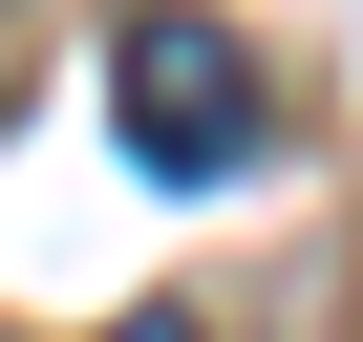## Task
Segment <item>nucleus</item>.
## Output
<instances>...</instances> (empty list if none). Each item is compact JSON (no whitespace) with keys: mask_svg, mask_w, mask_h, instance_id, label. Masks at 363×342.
Instances as JSON below:
<instances>
[{"mask_svg":"<svg viewBox=\"0 0 363 342\" xmlns=\"http://www.w3.org/2000/svg\"><path fill=\"white\" fill-rule=\"evenodd\" d=\"M128 150L171 171V193L257 171V150H278V107H257V43H235V22H128Z\"/></svg>","mask_w":363,"mask_h":342,"instance_id":"f257e3e1","label":"nucleus"},{"mask_svg":"<svg viewBox=\"0 0 363 342\" xmlns=\"http://www.w3.org/2000/svg\"><path fill=\"white\" fill-rule=\"evenodd\" d=\"M107 342H193V321H171V299H150V321H107Z\"/></svg>","mask_w":363,"mask_h":342,"instance_id":"f03ea898","label":"nucleus"}]
</instances>
